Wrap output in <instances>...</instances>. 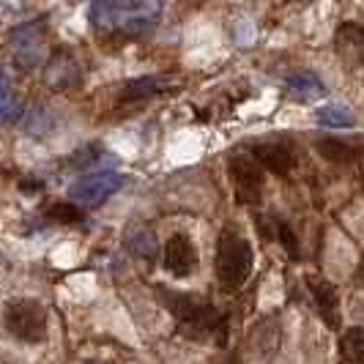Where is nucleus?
I'll return each mask as SVG.
<instances>
[{
	"instance_id": "obj_16",
	"label": "nucleus",
	"mask_w": 364,
	"mask_h": 364,
	"mask_svg": "<svg viewBox=\"0 0 364 364\" xmlns=\"http://www.w3.org/2000/svg\"><path fill=\"white\" fill-rule=\"evenodd\" d=\"M53 219H58V222H82V211H77L74 205H69V203H53L50 205V211H47Z\"/></svg>"
},
{
	"instance_id": "obj_8",
	"label": "nucleus",
	"mask_w": 364,
	"mask_h": 364,
	"mask_svg": "<svg viewBox=\"0 0 364 364\" xmlns=\"http://www.w3.org/2000/svg\"><path fill=\"white\" fill-rule=\"evenodd\" d=\"M77 80H80V66L74 63L72 55H55L44 69V82L55 91L72 88V85H77Z\"/></svg>"
},
{
	"instance_id": "obj_12",
	"label": "nucleus",
	"mask_w": 364,
	"mask_h": 364,
	"mask_svg": "<svg viewBox=\"0 0 364 364\" xmlns=\"http://www.w3.org/2000/svg\"><path fill=\"white\" fill-rule=\"evenodd\" d=\"M124 241H127L129 252L134 257H140V260H154V255H156V236H154L151 228H143V225L129 228Z\"/></svg>"
},
{
	"instance_id": "obj_1",
	"label": "nucleus",
	"mask_w": 364,
	"mask_h": 364,
	"mask_svg": "<svg viewBox=\"0 0 364 364\" xmlns=\"http://www.w3.org/2000/svg\"><path fill=\"white\" fill-rule=\"evenodd\" d=\"M252 247L233 225H225L217 241V279L222 291L236 293L252 274Z\"/></svg>"
},
{
	"instance_id": "obj_9",
	"label": "nucleus",
	"mask_w": 364,
	"mask_h": 364,
	"mask_svg": "<svg viewBox=\"0 0 364 364\" xmlns=\"http://www.w3.org/2000/svg\"><path fill=\"white\" fill-rule=\"evenodd\" d=\"M252 156L257 159L260 167L272 170L277 176L291 173L293 167V154L279 143H257V146H252Z\"/></svg>"
},
{
	"instance_id": "obj_3",
	"label": "nucleus",
	"mask_w": 364,
	"mask_h": 364,
	"mask_svg": "<svg viewBox=\"0 0 364 364\" xmlns=\"http://www.w3.org/2000/svg\"><path fill=\"white\" fill-rule=\"evenodd\" d=\"M154 291H156V296H159V301L167 307V312H170L183 328H189L192 334L200 337L205 328L214 326V321H217V318H214V310H211L208 304L198 301V296L167 291V288H162V285H156Z\"/></svg>"
},
{
	"instance_id": "obj_17",
	"label": "nucleus",
	"mask_w": 364,
	"mask_h": 364,
	"mask_svg": "<svg viewBox=\"0 0 364 364\" xmlns=\"http://www.w3.org/2000/svg\"><path fill=\"white\" fill-rule=\"evenodd\" d=\"M252 33H255V31H252V22H241L236 28V38L241 44H250V41H252Z\"/></svg>"
},
{
	"instance_id": "obj_10",
	"label": "nucleus",
	"mask_w": 364,
	"mask_h": 364,
	"mask_svg": "<svg viewBox=\"0 0 364 364\" xmlns=\"http://www.w3.org/2000/svg\"><path fill=\"white\" fill-rule=\"evenodd\" d=\"M88 22L96 31H115L124 22V3L121 0H91Z\"/></svg>"
},
{
	"instance_id": "obj_4",
	"label": "nucleus",
	"mask_w": 364,
	"mask_h": 364,
	"mask_svg": "<svg viewBox=\"0 0 364 364\" xmlns=\"http://www.w3.org/2000/svg\"><path fill=\"white\" fill-rule=\"evenodd\" d=\"M121 186H124V178L112 170H105V173L82 176L80 181H74L72 189H69V198L80 205H85V208H91V205L105 203L109 195H115Z\"/></svg>"
},
{
	"instance_id": "obj_11",
	"label": "nucleus",
	"mask_w": 364,
	"mask_h": 364,
	"mask_svg": "<svg viewBox=\"0 0 364 364\" xmlns=\"http://www.w3.org/2000/svg\"><path fill=\"white\" fill-rule=\"evenodd\" d=\"M285 88L296 96V99H304V102H312V99H323L326 96V85L321 82V77L312 72H293L285 77Z\"/></svg>"
},
{
	"instance_id": "obj_6",
	"label": "nucleus",
	"mask_w": 364,
	"mask_h": 364,
	"mask_svg": "<svg viewBox=\"0 0 364 364\" xmlns=\"http://www.w3.org/2000/svg\"><path fill=\"white\" fill-rule=\"evenodd\" d=\"M164 269L178 279L192 277V272L198 269V250L186 233H173L164 244Z\"/></svg>"
},
{
	"instance_id": "obj_13",
	"label": "nucleus",
	"mask_w": 364,
	"mask_h": 364,
	"mask_svg": "<svg viewBox=\"0 0 364 364\" xmlns=\"http://www.w3.org/2000/svg\"><path fill=\"white\" fill-rule=\"evenodd\" d=\"M167 88H170V82H164L162 77H137L124 88L121 102H140V99H148L154 93L167 91Z\"/></svg>"
},
{
	"instance_id": "obj_14",
	"label": "nucleus",
	"mask_w": 364,
	"mask_h": 364,
	"mask_svg": "<svg viewBox=\"0 0 364 364\" xmlns=\"http://www.w3.org/2000/svg\"><path fill=\"white\" fill-rule=\"evenodd\" d=\"M315 118L321 127L328 129H350L356 124V115L346 105H323V107L315 109Z\"/></svg>"
},
{
	"instance_id": "obj_5",
	"label": "nucleus",
	"mask_w": 364,
	"mask_h": 364,
	"mask_svg": "<svg viewBox=\"0 0 364 364\" xmlns=\"http://www.w3.org/2000/svg\"><path fill=\"white\" fill-rule=\"evenodd\" d=\"M230 176L236 183V200L244 205H255L263 198V167L255 156H233L230 159Z\"/></svg>"
},
{
	"instance_id": "obj_18",
	"label": "nucleus",
	"mask_w": 364,
	"mask_h": 364,
	"mask_svg": "<svg viewBox=\"0 0 364 364\" xmlns=\"http://www.w3.org/2000/svg\"><path fill=\"white\" fill-rule=\"evenodd\" d=\"M279 241H285V244H288V252H291V255H296V241H293L291 230H288L285 225H279Z\"/></svg>"
},
{
	"instance_id": "obj_15",
	"label": "nucleus",
	"mask_w": 364,
	"mask_h": 364,
	"mask_svg": "<svg viewBox=\"0 0 364 364\" xmlns=\"http://www.w3.org/2000/svg\"><path fill=\"white\" fill-rule=\"evenodd\" d=\"M19 118V102L11 93V80L0 72V121H17Z\"/></svg>"
},
{
	"instance_id": "obj_19",
	"label": "nucleus",
	"mask_w": 364,
	"mask_h": 364,
	"mask_svg": "<svg viewBox=\"0 0 364 364\" xmlns=\"http://www.w3.org/2000/svg\"><path fill=\"white\" fill-rule=\"evenodd\" d=\"M41 186H44V183H38V181H28V178H25V181H19V189H22V192H28V195H33V192H38Z\"/></svg>"
},
{
	"instance_id": "obj_7",
	"label": "nucleus",
	"mask_w": 364,
	"mask_h": 364,
	"mask_svg": "<svg viewBox=\"0 0 364 364\" xmlns=\"http://www.w3.org/2000/svg\"><path fill=\"white\" fill-rule=\"evenodd\" d=\"M11 44L17 50V63H22L25 69L28 66H36L41 63V38H38V22L31 25H22L11 33Z\"/></svg>"
},
{
	"instance_id": "obj_2",
	"label": "nucleus",
	"mask_w": 364,
	"mask_h": 364,
	"mask_svg": "<svg viewBox=\"0 0 364 364\" xmlns=\"http://www.w3.org/2000/svg\"><path fill=\"white\" fill-rule=\"evenodd\" d=\"M6 331L28 346H38L47 340V307L36 299H11L3 307Z\"/></svg>"
}]
</instances>
